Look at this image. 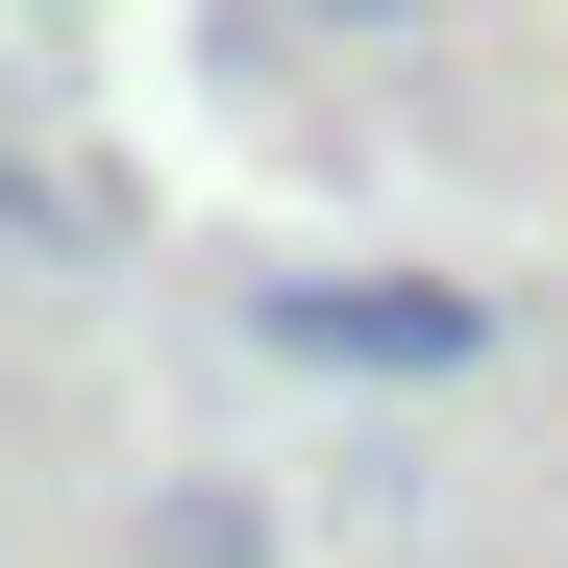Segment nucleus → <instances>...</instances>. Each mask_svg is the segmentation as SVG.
Wrapping results in <instances>:
<instances>
[{"instance_id":"f257e3e1","label":"nucleus","mask_w":568,"mask_h":568,"mask_svg":"<svg viewBox=\"0 0 568 568\" xmlns=\"http://www.w3.org/2000/svg\"><path fill=\"white\" fill-rule=\"evenodd\" d=\"M247 346L346 371V396H469L519 346V297H469V272H247Z\"/></svg>"},{"instance_id":"7ed1b4c3","label":"nucleus","mask_w":568,"mask_h":568,"mask_svg":"<svg viewBox=\"0 0 568 568\" xmlns=\"http://www.w3.org/2000/svg\"><path fill=\"white\" fill-rule=\"evenodd\" d=\"M297 26H346V50H396V26H420V0H297Z\"/></svg>"},{"instance_id":"f03ea898","label":"nucleus","mask_w":568,"mask_h":568,"mask_svg":"<svg viewBox=\"0 0 568 568\" xmlns=\"http://www.w3.org/2000/svg\"><path fill=\"white\" fill-rule=\"evenodd\" d=\"M149 568H297V519L247 495V469H149V519H124Z\"/></svg>"}]
</instances>
